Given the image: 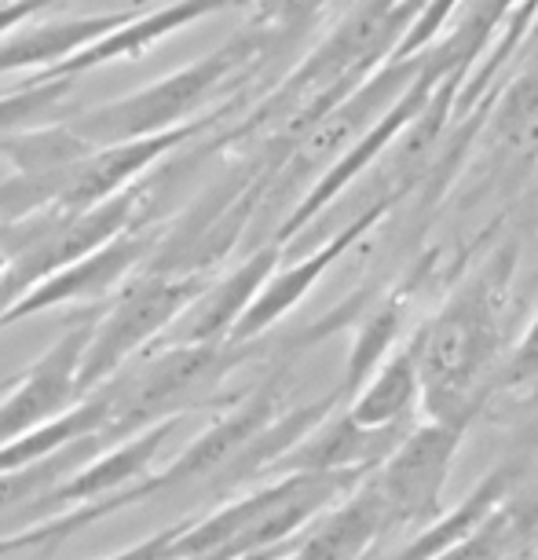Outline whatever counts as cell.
Returning a JSON list of instances; mask_svg holds the SVG:
<instances>
[{
	"mask_svg": "<svg viewBox=\"0 0 538 560\" xmlns=\"http://www.w3.org/2000/svg\"><path fill=\"white\" fill-rule=\"evenodd\" d=\"M521 246L499 242L429 319L410 330L421 382V418L472 425L491 404L505 359V330Z\"/></svg>",
	"mask_w": 538,
	"mask_h": 560,
	"instance_id": "cell-1",
	"label": "cell"
},
{
	"mask_svg": "<svg viewBox=\"0 0 538 560\" xmlns=\"http://www.w3.org/2000/svg\"><path fill=\"white\" fill-rule=\"evenodd\" d=\"M466 432L469 425L461 421H410L396 447L374 465L371 480L382 494L385 535H418L443 513V491H447Z\"/></svg>",
	"mask_w": 538,
	"mask_h": 560,
	"instance_id": "cell-2",
	"label": "cell"
},
{
	"mask_svg": "<svg viewBox=\"0 0 538 560\" xmlns=\"http://www.w3.org/2000/svg\"><path fill=\"white\" fill-rule=\"evenodd\" d=\"M385 535V510L371 472L341 494L337 505L323 516L319 527L301 538L290 560H363L377 538Z\"/></svg>",
	"mask_w": 538,
	"mask_h": 560,
	"instance_id": "cell-3",
	"label": "cell"
},
{
	"mask_svg": "<svg viewBox=\"0 0 538 560\" xmlns=\"http://www.w3.org/2000/svg\"><path fill=\"white\" fill-rule=\"evenodd\" d=\"M410 425H388V429H371L359 425L348 415H337L315 432L312 440H304L297 454H293V469L297 472H334V469H374L388 451L396 447Z\"/></svg>",
	"mask_w": 538,
	"mask_h": 560,
	"instance_id": "cell-4",
	"label": "cell"
},
{
	"mask_svg": "<svg viewBox=\"0 0 538 560\" xmlns=\"http://www.w3.org/2000/svg\"><path fill=\"white\" fill-rule=\"evenodd\" d=\"M421 404V382H418V359L410 334L396 345V352L385 359L363 382V388L348 399V415L359 425L388 429V425H410Z\"/></svg>",
	"mask_w": 538,
	"mask_h": 560,
	"instance_id": "cell-5",
	"label": "cell"
},
{
	"mask_svg": "<svg viewBox=\"0 0 538 560\" xmlns=\"http://www.w3.org/2000/svg\"><path fill=\"white\" fill-rule=\"evenodd\" d=\"M418 282H421V275H410L404 287L388 290L374 308H366L363 323H359V330H355L352 352H348L341 388H337L341 404H348V399L363 388L366 377H371L374 370L396 352V345L407 337V315H410V301H414Z\"/></svg>",
	"mask_w": 538,
	"mask_h": 560,
	"instance_id": "cell-6",
	"label": "cell"
},
{
	"mask_svg": "<svg viewBox=\"0 0 538 560\" xmlns=\"http://www.w3.org/2000/svg\"><path fill=\"white\" fill-rule=\"evenodd\" d=\"M393 202H374V206H366V209H359V213L352 217V220H344L341 224V235H334L326 246L319 249V253H312L308 260L304 264H297L293 271H286L282 279L271 287L268 293H264V301L253 308V315H249V326L257 330V326H264V323H271L276 315H282L290 308V304H297L304 293H308L315 282H319V275L330 268V264L337 260V257H344L348 249L355 246L359 238L363 235H371V231L382 224V220H388V213H393Z\"/></svg>",
	"mask_w": 538,
	"mask_h": 560,
	"instance_id": "cell-7",
	"label": "cell"
},
{
	"mask_svg": "<svg viewBox=\"0 0 538 560\" xmlns=\"http://www.w3.org/2000/svg\"><path fill=\"white\" fill-rule=\"evenodd\" d=\"M538 388V312L524 326L521 341L505 352L499 377H494V396L502 393H535Z\"/></svg>",
	"mask_w": 538,
	"mask_h": 560,
	"instance_id": "cell-8",
	"label": "cell"
},
{
	"mask_svg": "<svg viewBox=\"0 0 538 560\" xmlns=\"http://www.w3.org/2000/svg\"><path fill=\"white\" fill-rule=\"evenodd\" d=\"M429 560H516V553H513L510 538H505L502 516L494 510L480 532H472L469 538H461L458 546L443 549V553L429 557Z\"/></svg>",
	"mask_w": 538,
	"mask_h": 560,
	"instance_id": "cell-9",
	"label": "cell"
},
{
	"mask_svg": "<svg viewBox=\"0 0 538 560\" xmlns=\"http://www.w3.org/2000/svg\"><path fill=\"white\" fill-rule=\"evenodd\" d=\"M513 70H535V73H538V19L531 23V30H527L524 45L516 48V56H513ZM513 70H510V73H513Z\"/></svg>",
	"mask_w": 538,
	"mask_h": 560,
	"instance_id": "cell-10",
	"label": "cell"
},
{
	"mask_svg": "<svg viewBox=\"0 0 538 560\" xmlns=\"http://www.w3.org/2000/svg\"><path fill=\"white\" fill-rule=\"evenodd\" d=\"M527 560H531V557H527Z\"/></svg>",
	"mask_w": 538,
	"mask_h": 560,
	"instance_id": "cell-11",
	"label": "cell"
}]
</instances>
